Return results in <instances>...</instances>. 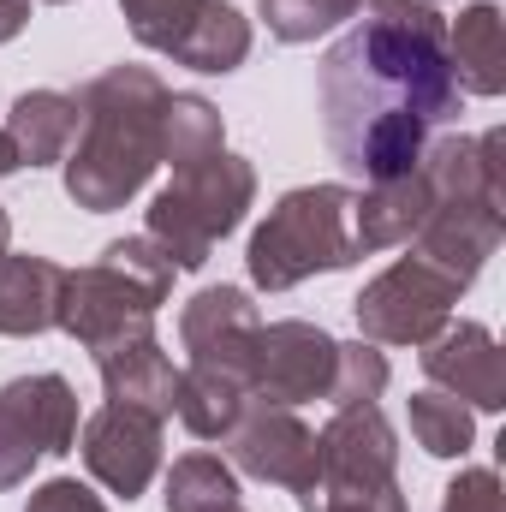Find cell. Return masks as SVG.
I'll return each instance as SVG.
<instances>
[{"instance_id":"18","label":"cell","mask_w":506,"mask_h":512,"mask_svg":"<svg viewBox=\"0 0 506 512\" xmlns=\"http://www.w3.org/2000/svg\"><path fill=\"white\" fill-rule=\"evenodd\" d=\"M447 60L453 78L471 96H501L506 90V24L501 6L477 0L471 12H459V24H447Z\"/></svg>"},{"instance_id":"30","label":"cell","mask_w":506,"mask_h":512,"mask_svg":"<svg viewBox=\"0 0 506 512\" xmlns=\"http://www.w3.org/2000/svg\"><path fill=\"white\" fill-rule=\"evenodd\" d=\"M30 18V0H0V42H12Z\"/></svg>"},{"instance_id":"22","label":"cell","mask_w":506,"mask_h":512,"mask_svg":"<svg viewBox=\"0 0 506 512\" xmlns=\"http://www.w3.org/2000/svg\"><path fill=\"white\" fill-rule=\"evenodd\" d=\"M209 155H221V114H215V102L191 96V90L167 96V108H161V161H173V173H185V167H197Z\"/></svg>"},{"instance_id":"21","label":"cell","mask_w":506,"mask_h":512,"mask_svg":"<svg viewBox=\"0 0 506 512\" xmlns=\"http://www.w3.org/2000/svg\"><path fill=\"white\" fill-rule=\"evenodd\" d=\"M245 54H251V24L227 0H203V12L191 18V30L173 48V60L191 66V72H233Z\"/></svg>"},{"instance_id":"28","label":"cell","mask_w":506,"mask_h":512,"mask_svg":"<svg viewBox=\"0 0 506 512\" xmlns=\"http://www.w3.org/2000/svg\"><path fill=\"white\" fill-rule=\"evenodd\" d=\"M441 512H506L501 477H495V471H459V477L447 483Z\"/></svg>"},{"instance_id":"7","label":"cell","mask_w":506,"mask_h":512,"mask_svg":"<svg viewBox=\"0 0 506 512\" xmlns=\"http://www.w3.org/2000/svg\"><path fill=\"white\" fill-rule=\"evenodd\" d=\"M78 393L66 376H18L0 387V489H18L42 453H72Z\"/></svg>"},{"instance_id":"20","label":"cell","mask_w":506,"mask_h":512,"mask_svg":"<svg viewBox=\"0 0 506 512\" xmlns=\"http://www.w3.org/2000/svg\"><path fill=\"white\" fill-rule=\"evenodd\" d=\"M6 137L18 149V161L30 167H48V161H66L72 143H78V96H60V90H30L12 102V120Z\"/></svg>"},{"instance_id":"25","label":"cell","mask_w":506,"mask_h":512,"mask_svg":"<svg viewBox=\"0 0 506 512\" xmlns=\"http://www.w3.org/2000/svg\"><path fill=\"white\" fill-rule=\"evenodd\" d=\"M364 6L370 0H262V18H268V36L280 42H316L340 18H358Z\"/></svg>"},{"instance_id":"29","label":"cell","mask_w":506,"mask_h":512,"mask_svg":"<svg viewBox=\"0 0 506 512\" xmlns=\"http://www.w3.org/2000/svg\"><path fill=\"white\" fill-rule=\"evenodd\" d=\"M24 512H108L84 483H72V477H54V483H42L36 495H30V507Z\"/></svg>"},{"instance_id":"14","label":"cell","mask_w":506,"mask_h":512,"mask_svg":"<svg viewBox=\"0 0 506 512\" xmlns=\"http://www.w3.org/2000/svg\"><path fill=\"white\" fill-rule=\"evenodd\" d=\"M501 245V203H435L417 227V251L429 268H441L447 280L471 286L477 268Z\"/></svg>"},{"instance_id":"13","label":"cell","mask_w":506,"mask_h":512,"mask_svg":"<svg viewBox=\"0 0 506 512\" xmlns=\"http://www.w3.org/2000/svg\"><path fill=\"white\" fill-rule=\"evenodd\" d=\"M256 328H262V316L239 286H203L179 316V340H185L191 364H221V370H239L245 382H251Z\"/></svg>"},{"instance_id":"9","label":"cell","mask_w":506,"mask_h":512,"mask_svg":"<svg viewBox=\"0 0 506 512\" xmlns=\"http://www.w3.org/2000/svg\"><path fill=\"white\" fill-rule=\"evenodd\" d=\"M334 382V340L310 322H274L256 328L251 346V399L262 405H304L328 399Z\"/></svg>"},{"instance_id":"16","label":"cell","mask_w":506,"mask_h":512,"mask_svg":"<svg viewBox=\"0 0 506 512\" xmlns=\"http://www.w3.org/2000/svg\"><path fill=\"white\" fill-rule=\"evenodd\" d=\"M429 209H435V191H429L423 167L405 173V179L370 185V191L352 203V245H358V256L364 251H387V245H405V239L423 227Z\"/></svg>"},{"instance_id":"4","label":"cell","mask_w":506,"mask_h":512,"mask_svg":"<svg viewBox=\"0 0 506 512\" xmlns=\"http://www.w3.org/2000/svg\"><path fill=\"white\" fill-rule=\"evenodd\" d=\"M352 203H358V191H346V185H298V191H286L251 239V256H245L251 280L268 286V292H286V286H298V280H310L322 268L358 262Z\"/></svg>"},{"instance_id":"27","label":"cell","mask_w":506,"mask_h":512,"mask_svg":"<svg viewBox=\"0 0 506 512\" xmlns=\"http://www.w3.org/2000/svg\"><path fill=\"white\" fill-rule=\"evenodd\" d=\"M120 6H126L131 36L143 48H155V54H173L179 36L191 30V18L203 12V0H120Z\"/></svg>"},{"instance_id":"2","label":"cell","mask_w":506,"mask_h":512,"mask_svg":"<svg viewBox=\"0 0 506 512\" xmlns=\"http://www.w3.org/2000/svg\"><path fill=\"white\" fill-rule=\"evenodd\" d=\"M161 108L167 84L149 66H108L78 90V126L84 137L66 155V191L78 209H126L143 179L161 161Z\"/></svg>"},{"instance_id":"31","label":"cell","mask_w":506,"mask_h":512,"mask_svg":"<svg viewBox=\"0 0 506 512\" xmlns=\"http://www.w3.org/2000/svg\"><path fill=\"white\" fill-rule=\"evenodd\" d=\"M12 167H24V161H18V149H12V137L0 131V173H12Z\"/></svg>"},{"instance_id":"6","label":"cell","mask_w":506,"mask_h":512,"mask_svg":"<svg viewBox=\"0 0 506 512\" xmlns=\"http://www.w3.org/2000/svg\"><path fill=\"white\" fill-rule=\"evenodd\" d=\"M465 286L429 268L423 256H399L358 292V328L370 346H429L447 328V310Z\"/></svg>"},{"instance_id":"32","label":"cell","mask_w":506,"mask_h":512,"mask_svg":"<svg viewBox=\"0 0 506 512\" xmlns=\"http://www.w3.org/2000/svg\"><path fill=\"white\" fill-rule=\"evenodd\" d=\"M6 239H12V221H6V209H0V256H6Z\"/></svg>"},{"instance_id":"19","label":"cell","mask_w":506,"mask_h":512,"mask_svg":"<svg viewBox=\"0 0 506 512\" xmlns=\"http://www.w3.org/2000/svg\"><path fill=\"white\" fill-rule=\"evenodd\" d=\"M245 405H251V382L221 364H191L173 393V411L185 417V429L197 441H227V429L245 417Z\"/></svg>"},{"instance_id":"26","label":"cell","mask_w":506,"mask_h":512,"mask_svg":"<svg viewBox=\"0 0 506 512\" xmlns=\"http://www.w3.org/2000/svg\"><path fill=\"white\" fill-rule=\"evenodd\" d=\"M381 387H387V358L376 346H334V382H328V399L346 411V405H376Z\"/></svg>"},{"instance_id":"15","label":"cell","mask_w":506,"mask_h":512,"mask_svg":"<svg viewBox=\"0 0 506 512\" xmlns=\"http://www.w3.org/2000/svg\"><path fill=\"white\" fill-rule=\"evenodd\" d=\"M96 370H102V387H108V405H126V411H143V417H173V393H179V370L173 358L155 346V334L143 340H120L108 352H96Z\"/></svg>"},{"instance_id":"11","label":"cell","mask_w":506,"mask_h":512,"mask_svg":"<svg viewBox=\"0 0 506 512\" xmlns=\"http://www.w3.org/2000/svg\"><path fill=\"white\" fill-rule=\"evenodd\" d=\"M84 465L96 483H108L114 495L137 501L149 489V477L161 471V417H143L126 405H102L84 423Z\"/></svg>"},{"instance_id":"3","label":"cell","mask_w":506,"mask_h":512,"mask_svg":"<svg viewBox=\"0 0 506 512\" xmlns=\"http://www.w3.org/2000/svg\"><path fill=\"white\" fill-rule=\"evenodd\" d=\"M173 292V262L155 251V239H120L96 268L66 274L60 286V322L90 352H108L120 340H143L155 328V310Z\"/></svg>"},{"instance_id":"10","label":"cell","mask_w":506,"mask_h":512,"mask_svg":"<svg viewBox=\"0 0 506 512\" xmlns=\"http://www.w3.org/2000/svg\"><path fill=\"white\" fill-rule=\"evenodd\" d=\"M316 453H322V477H316V495H370L393 483V465H399V447H393V423L381 417L376 405H346L322 435H316ZM310 495V501H316ZM304 501V507H310Z\"/></svg>"},{"instance_id":"23","label":"cell","mask_w":506,"mask_h":512,"mask_svg":"<svg viewBox=\"0 0 506 512\" xmlns=\"http://www.w3.org/2000/svg\"><path fill=\"white\" fill-rule=\"evenodd\" d=\"M239 501V477L215 459V453H185L167 471V512H233Z\"/></svg>"},{"instance_id":"33","label":"cell","mask_w":506,"mask_h":512,"mask_svg":"<svg viewBox=\"0 0 506 512\" xmlns=\"http://www.w3.org/2000/svg\"><path fill=\"white\" fill-rule=\"evenodd\" d=\"M233 512H245V507H233Z\"/></svg>"},{"instance_id":"17","label":"cell","mask_w":506,"mask_h":512,"mask_svg":"<svg viewBox=\"0 0 506 512\" xmlns=\"http://www.w3.org/2000/svg\"><path fill=\"white\" fill-rule=\"evenodd\" d=\"M66 268L48 256H0V334H48L60 322Z\"/></svg>"},{"instance_id":"24","label":"cell","mask_w":506,"mask_h":512,"mask_svg":"<svg viewBox=\"0 0 506 512\" xmlns=\"http://www.w3.org/2000/svg\"><path fill=\"white\" fill-rule=\"evenodd\" d=\"M411 435H417V447L423 453H435V459H459L465 447H471V405H459L453 393H441V387H429V393H411Z\"/></svg>"},{"instance_id":"8","label":"cell","mask_w":506,"mask_h":512,"mask_svg":"<svg viewBox=\"0 0 506 512\" xmlns=\"http://www.w3.org/2000/svg\"><path fill=\"white\" fill-rule=\"evenodd\" d=\"M227 453H233L239 471H251V477H262V483L292 489L298 501L316 495L322 453H316V435L292 417V405H262V399H251L245 417L227 429Z\"/></svg>"},{"instance_id":"1","label":"cell","mask_w":506,"mask_h":512,"mask_svg":"<svg viewBox=\"0 0 506 512\" xmlns=\"http://www.w3.org/2000/svg\"><path fill=\"white\" fill-rule=\"evenodd\" d=\"M322 131L346 173L387 185L417 173L429 137L459 114L447 18L435 0H370L322 54Z\"/></svg>"},{"instance_id":"5","label":"cell","mask_w":506,"mask_h":512,"mask_svg":"<svg viewBox=\"0 0 506 512\" xmlns=\"http://www.w3.org/2000/svg\"><path fill=\"white\" fill-rule=\"evenodd\" d=\"M251 197H256L251 161H239V155H209V161L185 167V173L149 203V233H143V239H155V251L167 256L173 268H203L209 251L245 221Z\"/></svg>"},{"instance_id":"12","label":"cell","mask_w":506,"mask_h":512,"mask_svg":"<svg viewBox=\"0 0 506 512\" xmlns=\"http://www.w3.org/2000/svg\"><path fill=\"white\" fill-rule=\"evenodd\" d=\"M423 376L453 393L459 405H477V411H501L506 405V352L495 346V334L483 322H459V328H441L423 352Z\"/></svg>"}]
</instances>
